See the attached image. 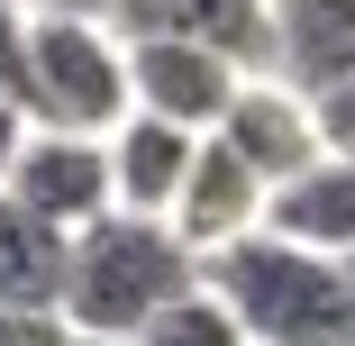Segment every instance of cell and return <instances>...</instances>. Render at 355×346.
Instances as JSON below:
<instances>
[{"instance_id": "1", "label": "cell", "mask_w": 355, "mask_h": 346, "mask_svg": "<svg viewBox=\"0 0 355 346\" xmlns=\"http://www.w3.org/2000/svg\"><path fill=\"white\" fill-rule=\"evenodd\" d=\"M200 246L173 228V219H137V210H110L101 228L73 237V292H64V328L73 337H110V346H137L164 310H182L200 292Z\"/></svg>"}, {"instance_id": "2", "label": "cell", "mask_w": 355, "mask_h": 346, "mask_svg": "<svg viewBox=\"0 0 355 346\" xmlns=\"http://www.w3.org/2000/svg\"><path fill=\"white\" fill-rule=\"evenodd\" d=\"M200 283H209V301H228L246 346H337V337H355L346 264L301 246V237H282V228H255V237L219 246Z\"/></svg>"}, {"instance_id": "3", "label": "cell", "mask_w": 355, "mask_h": 346, "mask_svg": "<svg viewBox=\"0 0 355 346\" xmlns=\"http://www.w3.org/2000/svg\"><path fill=\"white\" fill-rule=\"evenodd\" d=\"M28 119H37V128H64V137H119V128L137 119L128 37L101 28V19H37Z\"/></svg>"}, {"instance_id": "4", "label": "cell", "mask_w": 355, "mask_h": 346, "mask_svg": "<svg viewBox=\"0 0 355 346\" xmlns=\"http://www.w3.org/2000/svg\"><path fill=\"white\" fill-rule=\"evenodd\" d=\"M128 83H137V110L146 119H173L191 137H219L237 92L255 73H237L228 55H209V46H182V37H128Z\"/></svg>"}, {"instance_id": "5", "label": "cell", "mask_w": 355, "mask_h": 346, "mask_svg": "<svg viewBox=\"0 0 355 346\" xmlns=\"http://www.w3.org/2000/svg\"><path fill=\"white\" fill-rule=\"evenodd\" d=\"M10 200H28L37 219L55 228H101L119 210V173H110V137H64V128H37L28 137V155H19V182Z\"/></svg>"}, {"instance_id": "6", "label": "cell", "mask_w": 355, "mask_h": 346, "mask_svg": "<svg viewBox=\"0 0 355 346\" xmlns=\"http://www.w3.org/2000/svg\"><path fill=\"white\" fill-rule=\"evenodd\" d=\"M219 146H237V155L282 191V182H301L310 164H328V128H319V101H310V92H292L282 73H255V83L237 92L228 128H219Z\"/></svg>"}, {"instance_id": "7", "label": "cell", "mask_w": 355, "mask_h": 346, "mask_svg": "<svg viewBox=\"0 0 355 346\" xmlns=\"http://www.w3.org/2000/svg\"><path fill=\"white\" fill-rule=\"evenodd\" d=\"M119 37H182V46L228 55L237 73H273V55H282L273 0H128Z\"/></svg>"}, {"instance_id": "8", "label": "cell", "mask_w": 355, "mask_h": 346, "mask_svg": "<svg viewBox=\"0 0 355 346\" xmlns=\"http://www.w3.org/2000/svg\"><path fill=\"white\" fill-rule=\"evenodd\" d=\"M273 219V182L237 155V146H219L209 137L200 146V164H191V182H182V200H173V228L200 246V264L219 255V246H237V237H255Z\"/></svg>"}, {"instance_id": "9", "label": "cell", "mask_w": 355, "mask_h": 346, "mask_svg": "<svg viewBox=\"0 0 355 346\" xmlns=\"http://www.w3.org/2000/svg\"><path fill=\"white\" fill-rule=\"evenodd\" d=\"M64 292H73V228L37 219L28 200H0V310L64 319Z\"/></svg>"}, {"instance_id": "10", "label": "cell", "mask_w": 355, "mask_h": 346, "mask_svg": "<svg viewBox=\"0 0 355 346\" xmlns=\"http://www.w3.org/2000/svg\"><path fill=\"white\" fill-rule=\"evenodd\" d=\"M200 146H209V137H191V128H173V119H146V110H137V119L110 137L119 210H137V219H173V200H182Z\"/></svg>"}, {"instance_id": "11", "label": "cell", "mask_w": 355, "mask_h": 346, "mask_svg": "<svg viewBox=\"0 0 355 346\" xmlns=\"http://www.w3.org/2000/svg\"><path fill=\"white\" fill-rule=\"evenodd\" d=\"M273 37H282L273 73L292 92L328 101L355 83V0H273Z\"/></svg>"}, {"instance_id": "12", "label": "cell", "mask_w": 355, "mask_h": 346, "mask_svg": "<svg viewBox=\"0 0 355 346\" xmlns=\"http://www.w3.org/2000/svg\"><path fill=\"white\" fill-rule=\"evenodd\" d=\"M264 228H282V237H301V246H319V255L355 264V164H337V155H328V164H310L301 182H282Z\"/></svg>"}, {"instance_id": "13", "label": "cell", "mask_w": 355, "mask_h": 346, "mask_svg": "<svg viewBox=\"0 0 355 346\" xmlns=\"http://www.w3.org/2000/svg\"><path fill=\"white\" fill-rule=\"evenodd\" d=\"M137 346H246V328L228 319V301H209V283H200L182 310H164V319L137 337Z\"/></svg>"}, {"instance_id": "14", "label": "cell", "mask_w": 355, "mask_h": 346, "mask_svg": "<svg viewBox=\"0 0 355 346\" xmlns=\"http://www.w3.org/2000/svg\"><path fill=\"white\" fill-rule=\"evenodd\" d=\"M28 55H37V10L0 0V101L28 110Z\"/></svg>"}, {"instance_id": "15", "label": "cell", "mask_w": 355, "mask_h": 346, "mask_svg": "<svg viewBox=\"0 0 355 346\" xmlns=\"http://www.w3.org/2000/svg\"><path fill=\"white\" fill-rule=\"evenodd\" d=\"M319 128H328V155H337V164H355V83L319 101Z\"/></svg>"}, {"instance_id": "16", "label": "cell", "mask_w": 355, "mask_h": 346, "mask_svg": "<svg viewBox=\"0 0 355 346\" xmlns=\"http://www.w3.org/2000/svg\"><path fill=\"white\" fill-rule=\"evenodd\" d=\"M28 137H37V119L0 101V200H10V182H19V155H28Z\"/></svg>"}, {"instance_id": "17", "label": "cell", "mask_w": 355, "mask_h": 346, "mask_svg": "<svg viewBox=\"0 0 355 346\" xmlns=\"http://www.w3.org/2000/svg\"><path fill=\"white\" fill-rule=\"evenodd\" d=\"M0 346H73V328H64V319H19V310H0Z\"/></svg>"}, {"instance_id": "18", "label": "cell", "mask_w": 355, "mask_h": 346, "mask_svg": "<svg viewBox=\"0 0 355 346\" xmlns=\"http://www.w3.org/2000/svg\"><path fill=\"white\" fill-rule=\"evenodd\" d=\"M19 10H37V19H101V28H119L128 0H19Z\"/></svg>"}, {"instance_id": "19", "label": "cell", "mask_w": 355, "mask_h": 346, "mask_svg": "<svg viewBox=\"0 0 355 346\" xmlns=\"http://www.w3.org/2000/svg\"><path fill=\"white\" fill-rule=\"evenodd\" d=\"M73 346H110V337H73Z\"/></svg>"}, {"instance_id": "20", "label": "cell", "mask_w": 355, "mask_h": 346, "mask_svg": "<svg viewBox=\"0 0 355 346\" xmlns=\"http://www.w3.org/2000/svg\"><path fill=\"white\" fill-rule=\"evenodd\" d=\"M346 283H355V264H346Z\"/></svg>"}, {"instance_id": "21", "label": "cell", "mask_w": 355, "mask_h": 346, "mask_svg": "<svg viewBox=\"0 0 355 346\" xmlns=\"http://www.w3.org/2000/svg\"><path fill=\"white\" fill-rule=\"evenodd\" d=\"M337 346H355V337H337Z\"/></svg>"}]
</instances>
